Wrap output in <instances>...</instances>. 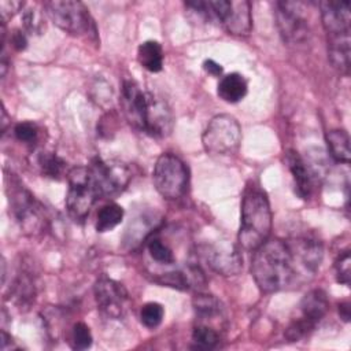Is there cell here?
<instances>
[{
	"label": "cell",
	"instance_id": "52a82bcc",
	"mask_svg": "<svg viewBox=\"0 0 351 351\" xmlns=\"http://www.w3.org/2000/svg\"><path fill=\"white\" fill-rule=\"evenodd\" d=\"M329 308L328 296L322 289H311L300 300V315L295 318L285 330L289 341H299L306 337L315 325L325 317Z\"/></svg>",
	"mask_w": 351,
	"mask_h": 351
},
{
	"label": "cell",
	"instance_id": "d6986e66",
	"mask_svg": "<svg viewBox=\"0 0 351 351\" xmlns=\"http://www.w3.org/2000/svg\"><path fill=\"white\" fill-rule=\"evenodd\" d=\"M247 81L239 73H230L221 78L218 84V96L228 103H237L247 95Z\"/></svg>",
	"mask_w": 351,
	"mask_h": 351
},
{
	"label": "cell",
	"instance_id": "8992f818",
	"mask_svg": "<svg viewBox=\"0 0 351 351\" xmlns=\"http://www.w3.org/2000/svg\"><path fill=\"white\" fill-rule=\"evenodd\" d=\"M44 8L49 19L66 33L81 36L93 29L89 11L81 1L51 0L44 3Z\"/></svg>",
	"mask_w": 351,
	"mask_h": 351
},
{
	"label": "cell",
	"instance_id": "3957f363",
	"mask_svg": "<svg viewBox=\"0 0 351 351\" xmlns=\"http://www.w3.org/2000/svg\"><path fill=\"white\" fill-rule=\"evenodd\" d=\"M67 181L69 189L66 196V207L69 215L74 221H84L99 197L89 167H73L67 174Z\"/></svg>",
	"mask_w": 351,
	"mask_h": 351
},
{
	"label": "cell",
	"instance_id": "e575fe53",
	"mask_svg": "<svg viewBox=\"0 0 351 351\" xmlns=\"http://www.w3.org/2000/svg\"><path fill=\"white\" fill-rule=\"evenodd\" d=\"M339 315L344 322H348V319H350V303L348 302H341L339 304Z\"/></svg>",
	"mask_w": 351,
	"mask_h": 351
},
{
	"label": "cell",
	"instance_id": "d6a6232c",
	"mask_svg": "<svg viewBox=\"0 0 351 351\" xmlns=\"http://www.w3.org/2000/svg\"><path fill=\"white\" fill-rule=\"evenodd\" d=\"M10 43L12 44V47L16 49V51H23L27 45V38L25 36V33L19 29H15L12 33H11V38H10Z\"/></svg>",
	"mask_w": 351,
	"mask_h": 351
},
{
	"label": "cell",
	"instance_id": "d4e9b609",
	"mask_svg": "<svg viewBox=\"0 0 351 351\" xmlns=\"http://www.w3.org/2000/svg\"><path fill=\"white\" fill-rule=\"evenodd\" d=\"M38 166L44 176L59 180L64 174L66 162L52 152H43L38 155Z\"/></svg>",
	"mask_w": 351,
	"mask_h": 351
},
{
	"label": "cell",
	"instance_id": "7c38bea8",
	"mask_svg": "<svg viewBox=\"0 0 351 351\" xmlns=\"http://www.w3.org/2000/svg\"><path fill=\"white\" fill-rule=\"evenodd\" d=\"M202 255L213 270L223 276H234L241 270L243 266V259L237 248H234L232 244H206L202 248Z\"/></svg>",
	"mask_w": 351,
	"mask_h": 351
},
{
	"label": "cell",
	"instance_id": "4fadbf2b",
	"mask_svg": "<svg viewBox=\"0 0 351 351\" xmlns=\"http://www.w3.org/2000/svg\"><path fill=\"white\" fill-rule=\"evenodd\" d=\"M148 92L141 89V86L133 80H126L122 84L121 90V106L123 114L130 125L136 129H144V117L147 110Z\"/></svg>",
	"mask_w": 351,
	"mask_h": 351
},
{
	"label": "cell",
	"instance_id": "cb8c5ba5",
	"mask_svg": "<svg viewBox=\"0 0 351 351\" xmlns=\"http://www.w3.org/2000/svg\"><path fill=\"white\" fill-rule=\"evenodd\" d=\"M193 308L197 314V317L203 319H213L217 317H221L222 306L221 302L213 296V295H203L199 293L193 298Z\"/></svg>",
	"mask_w": 351,
	"mask_h": 351
},
{
	"label": "cell",
	"instance_id": "4dcf8cb0",
	"mask_svg": "<svg viewBox=\"0 0 351 351\" xmlns=\"http://www.w3.org/2000/svg\"><path fill=\"white\" fill-rule=\"evenodd\" d=\"M15 137L25 144H33L37 140L38 129L33 122H21L14 128Z\"/></svg>",
	"mask_w": 351,
	"mask_h": 351
},
{
	"label": "cell",
	"instance_id": "ac0fdd59",
	"mask_svg": "<svg viewBox=\"0 0 351 351\" xmlns=\"http://www.w3.org/2000/svg\"><path fill=\"white\" fill-rule=\"evenodd\" d=\"M350 34L328 37V56L335 69L343 74L350 70Z\"/></svg>",
	"mask_w": 351,
	"mask_h": 351
},
{
	"label": "cell",
	"instance_id": "44dd1931",
	"mask_svg": "<svg viewBox=\"0 0 351 351\" xmlns=\"http://www.w3.org/2000/svg\"><path fill=\"white\" fill-rule=\"evenodd\" d=\"M328 151L330 156L341 163H350L351 151H350V137L348 133L343 129H332L325 136Z\"/></svg>",
	"mask_w": 351,
	"mask_h": 351
},
{
	"label": "cell",
	"instance_id": "484cf974",
	"mask_svg": "<svg viewBox=\"0 0 351 351\" xmlns=\"http://www.w3.org/2000/svg\"><path fill=\"white\" fill-rule=\"evenodd\" d=\"M192 341L196 348L211 350L218 344L219 335L213 326L207 324H197L192 332Z\"/></svg>",
	"mask_w": 351,
	"mask_h": 351
},
{
	"label": "cell",
	"instance_id": "8fae6325",
	"mask_svg": "<svg viewBox=\"0 0 351 351\" xmlns=\"http://www.w3.org/2000/svg\"><path fill=\"white\" fill-rule=\"evenodd\" d=\"M95 299L101 313L110 318H119L126 310L128 292L122 284L103 276L95 282Z\"/></svg>",
	"mask_w": 351,
	"mask_h": 351
},
{
	"label": "cell",
	"instance_id": "e0dca14e",
	"mask_svg": "<svg viewBox=\"0 0 351 351\" xmlns=\"http://www.w3.org/2000/svg\"><path fill=\"white\" fill-rule=\"evenodd\" d=\"M285 163L292 174L296 193L302 199H307L313 191L314 177H313L310 169L307 167L304 159L296 151L289 149L285 154Z\"/></svg>",
	"mask_w": 351,
	"mask_h": 351
},
{
	"label": "cell",
	"instance_id": "603a6c76",
	"mask_svg": "<svg viewBox=\"0 0 351 351\" xmlns=\"http://www.w3.org/2000/svg\"><path fill=\"white\" fill-rule=\"evenodd\" d=\"M147 251L149 258L158 265H173L176 255L173 248L159 237H151L147 241Z\"/></svg>",
	"mask_w": 351,
	"mask_h": 351
},
{
	"label": "cell",
	"instance_id": "30bf717a",
	"mask_svg": "<svg viewBox=\"0 0 351 351\" xmlns=\"http://www.w3.org/2000/svg\"><path fill=\"white\" fill-rule=\"evenodd\" d=\"M276 19L282 38L291 44H300L308 37V23L303 15L302 3L277 1Z\"/></svg>",
	"mask_w": 351,
	"mask_h": 351
},
{
	"label": "cell",
	"instance_id": "4316f807",
	"mask_svg": "<svg viewBox=\"0 0 351 351\" xmlns=\"http://www.w3.org/2000/svg\"><path fill=\"white\" fill-rule=\"evenodd\" d=\"M163 315H165L163 306L160 303H156V302L145 303L140 310L141 324L147 328H151V329L160 325V322L163 319Z\"/></svg>",
	"mask_w": 351,
	"mask_h": 351
},
{
	"label": "cell",
	"instance_id": "277c9868",
	"mask_svg": "<svg viewBox=\"0 0 351 351\" xmlns=\"http://www.w3.org/2000/svg\"><path fill=\"white\" fill-rule=\"evenodd\" d=\"M154 185L160 196L169 200L180 199L188 188V169L174 154H162L154 166Z\"/></svg>",
	"mask_w": 351,
	"mask_h": 351
},
{
	"label": "cell",
	"instance_id": "1f68e13d",
	"mask_svg": "<svg viewBox=\"0 0 351 351\" xmlns=\"http://www.w3.org/2000/svg\"><path fill=\"white\" fill-rule=\"evenodd\" d=\"M22 7H23V3H22V1L1 0V1H0V15H1L3 25H4L10 18H12Z\"/></svg>",
	"mask_w": 351,
	"mask_h": 351
},
{
	"label": "cell",
	"instance_id": "f1b7e54d",
	"mask_svg": "<svg viewBox=\"0 0 351 351\" xmlns=\"http://www.w3.org/2000/svg\"><path fill=\"white\" fill-rule=\"evenodd\" d=\"M22 21H23L25 29H26L29 33H32V34H33V33L41 34L43 30L45 29L43 15H41L40 10H37V8H34V7L26 8V10L23 11Z\"/></svg>",
	"mask_w": 351,
	"mask_h": 351
},
{
	"label": "cell",
	"instance_id": "7a4b0ae2",
	"mask_svg": "<svg viewBox=\"0 0 351 351\" xmlns=\"http://www.w3.org/2000/svg\"><path fill=\"white\" fill-rule=\"evenodd\" d=\"M271 210L266 193L256 185H250L244 191L241 202V221L239 230V244L247 251H254L270 236Z\"/></svg>",
	"mask_w": 351,
	"mask_h": 351
},
{
	"label": "cell",
	"instance_id": "ffe728a7",
	"mask_svg": "<svg viewBox=\"0 0 351 351\" xmlns=\"http://www.w3.org/2000/svg\"><path fill=\"white\" fill-rule=\"evenodd\" d=\"M138 63L151 73H158L163 66V49L158 41L148 40L138 45L137 49Z\"/></svg>",
	"mask_w": 351,
	"mask_h": 351
},
{
	"label": "cell",
	"instance_id": "7402d4cb",
	"mask_svg": "<svg viewBox=\"0 0 351 351\" xmlns=\"http://www.w3.org/2000/svg\"><path fill=\"white\" fill-rule=\"evenodd\" d=\"M123 218V208L117 203L104 204L96 215V230L100 233L112 230Z\"/></svg>",
	"mask_w": 351,
	"mask_h": 351
},
{
	"label": "cell",
	"instance_id": "9a60e30c",
	"mask_svg": "<svg viewBox=\"0 0 351 351\" xmlns=\"http://www.w3.org/2000/svg\"><path fill=\"white\" fill-rule=\"evenodd\" d=\"M321 18L328 37L350 34L351 12L348 1H321Z\"/></svg>",
	"mask_w": 351,
	"mask_h": 351
},
{
	"label": "cell",
	"instance_id": "83f0119b",
	"mask_svg": "<svg viewBox=\"0 0 351 351\" xmlns=\"http://www.w3.org/2000/svg\"><path fill=\"white\" fill-rule=\"evenodd\" d=\"M92 333L89 330V326L84 322H77L73 325L70 341L71 347L74 350H86L92 346Z\"/></svg>",
	"mask_w": 351,
	"mask_h": 351
},
{
	"label": "cell",
	"instance_id": "836d02e7",
	"mask_svg": "<svg viewBox=\"0 0 351 351\" xmlns=\"http://www.w3.org/2000/svg\"><path fill=\"white\" fill-rule=\"evenodd\" d=\"M203 69H204L208 74L215 75V77H218V75H221V74H222V67H221V64H219V63H217V62H214L213 59H207V60H204V63H203Z\"/></svg>",
	"mask_w": 351,
	"mask_h": 351
},
{
	"label": "cell",
	"instance_id": "2e32d148",
	"mask_svg": "<svg viewBox=\"0 0 351 351\" xmlns=\"http://www.w3.org/2000/svg\"><path fill=\"white\" fill-rule=\"evenodd\" d=\"M221 23L225 29L234 36H245L252 26L251 5L248 1H230L228 11L225 12Z\"/></svg>",
	"mask_w": 351,
	"mask_h": 351
},
{
	"label": "cell",
	"instance_id": "6da1fadb",
	"mask_svg": "<svg viewBox=\"0 0 351 351\" xmlns=\"http://www.w3.org/2000/svg\"><path fill=\"white\" fill-rule=\"evenodd\" d=\"M251 273L266 293L285 289L306 277L289 241L281 239H267L254 250Z\"/></svg>",
	"mask_w": 351,
	"mask_h": 351
},
{
	"label": "cell",
	"instance_id": "9c48e42d",
	"mask_svg": "<svg viewBox=\"0 0 351 351\" xmlns=\"http://www.w3.org/2000/svg\"><path fill=\"white\" fill-rule=\"evenodd\" d=\"M99 196L117 195L126 188L130 181V170L118 160H103L96 158L88 166Z\"/></svg>",
	"mask_w": 351,
	"mask_h": 351
},
{
	"label": "cell",
	"instance_id": "f546056e",
	"mask_svg": "<svg viewBox=\"0 0 351 351\" xmlns=\"http://www.w3.org/2000/svg\"><path fill=\"white\" fill-rule=\"evenodd\" d=\"M335 273H336V280L340 284L348 285L350 284V277H351V258H350V251L346 250L343 251L337 259L335 261Z\"/></svg>",
	"mask_w": 351,
	"mask_h": 351
},
{
	"label": "cell",
	"instance_id": "ba28073f",
	"mask_svg": "<svg viewBox=\"0 0 351 351\" xmlns=\"http://www.w3.org/2000/svg\"><path fill=\"white\" fill-rule=\"evenodd\" d=\"M8 191L10 207L21 229L30 234L41 232L45 219L41 210L43 207L36 202L34 196L16 180H10Z\"/></svg>",
	"mask_w": 351,
	"mask_h": 351
},
{
	"label": "cell",
	"instance_id": "5bb4252c",
	"mask_svg": "<svg viewBox=\"0 0 351 351\" xmlns=\"http://www.w3.org/2000/svg\"><path fill=\"white\" fill-rule=\"evenodd\" d=\"M171 129L173 114L170 107L162 97L148 92L143 132L152 137H166L170 134Z\"/></svg>",
	"mask_w": 351,
	"mask_h": 351
},
{
	"label": "cell",
	"instance_id": "5b68a950",
	"mask_svg": "<svg viewBox=\"0 0 351 351\" xmlns=\"http://www.w3.org/2000/svg\"><path fill=\"white\" fill-rule=\"evenodd\" d=\"M202 141L206 151L211 155L234 154L241 143L240 125L232 115H215L208 122Z\"/></svg>",
	"mask_w": 351,
	"mask_h": 351
}]
</instances>
